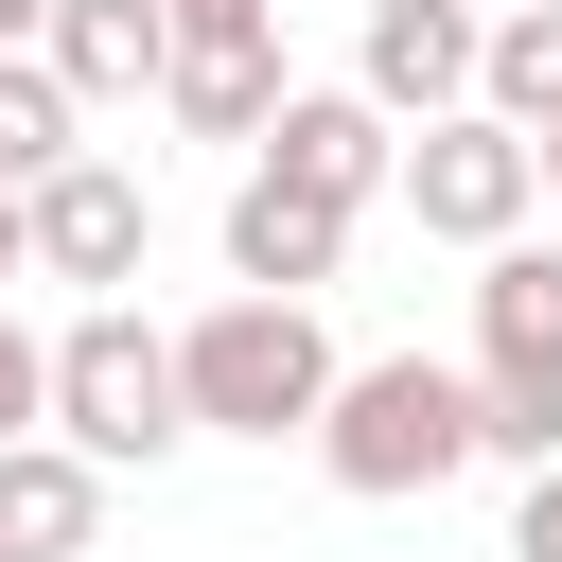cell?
<instances>
[{"mask_svg": "<svg viewBox=\"0 0 562 562\" xmlns=\"http://www.w3.org/2000/svg\"><path fill=\"white\" fill-rule=\"evenodd\" d=\"M474 0H369L351 18V88L386 105V123H439V105H474Z\"/></svg>", "mask_w": 562, "mask_h": 562, "instance_id": "cell-8", "label": "cell"}, {"mask_svg": "<svg viewBox=\"0 0 562 562\" xmlns=\"http://www.w3.org/2000/svg\"><path fill=\"white\" fill-rule=\"evenodd\" d=\"M35 439H70L88 474H158V457H193L176 334H158L140 299H70V316H53V369H35Z\"/></svg>", "mask_w": 562, "mask_h": 562, "instance_id": "cell-2", "label": "cell"}, {"mask_svg": "<svg viewBox=\"0 0 562 562\" xmlns=\"http://www.w3.org/2000/svg\"><path fill=\"white\" fill-rule=\"evenodd\" d=\"M246 158H263L281 193H316V211H369V193H386V158H404V123H386V105L334 70V88H281Z\"/></svg>", "mask_w": 562, "mask_h": 562, "instance_id": "cell-7", "label": "cell"}, {"mask_svg": "<svg viewBox=\"0 0 562 562\" xmlns=\"http://www.w3.org/2000/svg\"><path fill=\"white\" fill-rule=\"evenodd\" d=\"M105 544V474L70 439H0V562H88Z\"/></svg>", "mask_w": 562, "mask_h": 562, "instance_id": "cell-12", "label": "cell"}, {"mask_svg": "<svg viewBox=\"0 0 562 562\" xmlns=\"http://www.w3.org/2000/svg\"><path fill=\"white\" fill-rule=\"evenodd\" d=\"M474 105H492V123H527V140L562 123V0H509V18L474 35Z\"/></svg>", "mask_w": 562, "mask_h": 562, "instance_id": "cell-13", "label": "cell"}, {"mask_svg": "<svg viewBox=\"0 0 562 562\" xmlns=\"http://www.w3.org/2000/svg\"><path fill=\"white\" fill-rule=\"evenodd\" d=\"M509 562H562V457H544V474L509 492Z\"/></svg>", "mask_w": 562, "mask_h": 562, "instance_id": "cell-16", "label": "cell"}, {"mask_svg": "<svg viewBox=\"0 0 562 562\" xmlns=\"http://www.w3.org/2000/svg\"><path fill=\"white\" fill-rule=\"evenodd\" d=\"M35 18H53V0H0V53H35Z\"/></svg>", "mask_w": 562, "mask_h": 562, "instance_id": "cell-19", "label": "cell"}, {"mask_svg": "<svg viewBox=\"0 0 562 562\" xmlns=\"http://www.w3.org/2000/svg\"><path fill=\"white\" fill-rule=\"evenodd\" d=\"M316 386H334V316L316 299H211V316H176V404H193V439H299L316 422Z\"/></svg>", "mask_w": 562, "mask_h": 562, "instance_id": "cell-4", "label": "cell"}, {"mask_svg": "<svg viewBox=\"0 0 562 562\" xmlns=\"http://www.w3.org/2000/svg\"><path fill=\"white\" fill-rule=\"evenodd\" d=\"M527 158H544V193H562V123H544V140H527Z\"/></svg>", "mask_w": 562, "mask_h": 562, "instance_id": "cell-20", "label": "cell"}, {"mask_svg": "<svg viewBox=\"0 0 562 562\" xmlns=\"http://www.w3.org/2000/svg\"><path fill=\"white\" fill-rule=\"evenodd\" d=\"M474 18H509V0H474Z\"/></svg>", "mask_w": 562, "mask_h": 562, "instance_id": "cell-21", "label": "cell"}, {"mask_svg": "<svg viewBox=\"0 0 562 562\" xmlns=\"http://www.w3.org/2000/svg\"><path fill=\"white\" fill-rule=\"evenodd\" d=\"M70 140H88V105H70V88L35 70V53H0V193H35V176H53Z\"/></svg>", "mask_w": 562, "mask_h": 562, "instance_id": "cell-14", "label": "cell"}, {"mask_svg": "<svg viewBox=\"0 0 562 562\" xmlns=\"http://www.w3.org/2000/svg\"><path fill=\"white\" fill-rule=\"evenodd\" d=\"M351 228H369V211H316V193H281L263 158L228 176V281H246V299H316V281L351 263Z\"/></svg>", "mask_w": 562, "mask_h": 562, "instance_id": "cell-10", "label": "cell"}, {"mask_svg": "<svg viewBox=\"0 0 562 562\" xmlns=\"http://www.w3.org/2000/svg\"><path fill=\"white\" fill-rule=\"evenodd\" d=\"M18 281H35V246H18V193H0V299H18Z\"/></svg>", "mask_w": 562, "mask_h": 562, "instance_id": "cell-18", "label": "cell"}, {"mask_svg": "<svg viewBox=\"0 0 562 562\" xmlns=\"http://www.w3.org/2000/svg\"><path fill=\"white\" fill-rule=\"evenodd\" d=\"M299 457H316L351 509H422V492H457V474H474V386H457L439 351H334V386H316Z\"/></svg>", "mask_w": 562, "mask_h": 562, "instance_id": "cell-1", "label": "cell"}, {"mask_svg": "<svg viewBox=\"0 0 562 562\" xmlns=\"http://www.w3.org/2000/svg\"><path fill=\"white\" fill-rule=\"evenodd\" d=\"M281 88H299V70H281V18H263V35H176V70H158V123H176V140H228V158H246Z\"/></svg>", "mask_w": 562, "mask_h": 562, "instance_id": "cell-11", "label": "cell"}, {"mask_svg": "<svg viewBox=\"0 0 562 562\" xmlns=\"http://www.w3.org/2000/svg\"><path fill=\"white\" fill-rule=\"evenodd\" d=\"M18 246H35V281H53V299H123V281H140V246H158L140 158H123V140H70V158L18 193Z\"/></svg>", "mask_w": 562, "mask_h": 562, "instance_id": "cell-6", "label": "cell"}, {"mask_svg": "<svg viewBox=\"0 0 562 562\" xmlns=\"http://www.w3.org/2000/svg\"><path fill=\"white\" fill-rule=\"evenodd\" d=\"M386 193L422 211V246H509V228L544 211V158H527V123H492V105H439V123H404Z\"/></svg>", "mask_w": 562, "mask_h": 562, "instance_id": "cell-5", "label": "cell"}, {"mask_svg": "<svg viewBox=\"0 0 562 562\" xmlns=\"http://www.w3.org/2000/svg\"><path fill=\"white\" fill-rule=\"evenodd\" d=\"M35 369H53V334L0 299V439H35Z\"/></svg>", "mask_w": 562, "mask_h": 562, "instance_id": "cell-15", "label": "cell"}, {"mask_svg": "<svg viewBox=\"0 0 562 562\" xmlns=\"http://www.w3.org/2000/svg\"><path fill=\"white\" fill-rule=\"evenodd\" d=\"M158 18H176V35H263L281 0H158Z\"/></svg>", "mask_w": 562, "mask_h": 562, "instance_id": "cell-17", "label": "cell"}, {"mask_svg": "<svg viewBox=\"0 0 562 562\" xmlns=\"http://www.w3.org/2000/svg\"><path fill=\"white\" fill-rule=\"evenodd\" d=\"M35 70L105 123V105H158V70H176V18L158 0H53L35 18Z\"/></svg>", "mask_w": 562, "mask_h": 562, "instance_id": "cell-9", "label": "cell"}, {"mask_svg": "<svg viewBox=\"0 0 562 562\" xmlns=\"http://www.w3.org/2000/svg\"><path fill=\"white\" fill-rule=\"evenodd\" d=\"M457 386H474V457H509V474L562 457V246L544 228L474 246V351H457Z\"/></svg>", "mask_w": 562, "mask_h": 562, "instance_id": "cell-3", "label": "cell"}]
</instances>
